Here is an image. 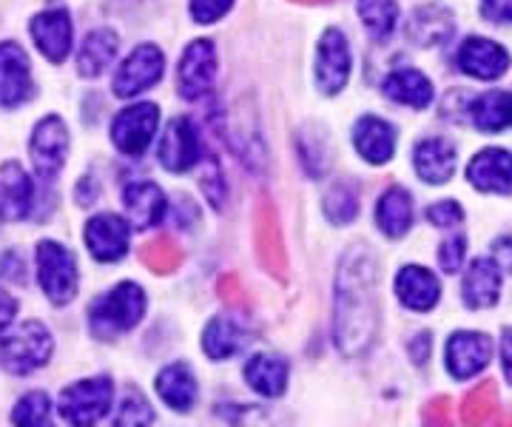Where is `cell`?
Returning <instances> with one entry per match:
<instances>
[{"mask_svg":"<svg viewBox=\"0 0 512 427\" xmlns=\"http://www.w3.org/2000/svg\"><path fill=\"white\" fill-rule=\"evenodd\" d=\"M37 282L55 305H69L77 294V262L72 251L55 240L37 245Z\"/></svg>","mask_w":512,"mask_h":427,"instance_id":"cell-4","label":"cell"},{"mask_svg":"<svg viewBox=\"0 0 512 427\" xmlns=\"http://www.w3.org/2000/svg\"><path fill=\"white\" fill-rule=\"evenodd\" d=\"M467 180L481 194H512V151L481 149L467 166Z\"/></svg>","mask_w":512,"mask_h":427,"instance_id":"cell-15","label":"cell"},{"mask_svg":"<svg viewBox=\"0 0 512 427\" xmlns=\"http://www.w3.org/2000/svg\"><path fill=\"white\" fill-rule=\"evenodd\" d=\"M35 80L29 69V57L18 43H0V106L15 109L32 100Z\"/></svg>","mask_w":512,"mask_h":427,"instance_id":"cell-13","label":"cell"},{"mask_svg":"<svg viewBox=\"0 0 512 427\" xmlns=\"http://www.w3.org/2000/svg\"><path fill=\"white\" fill-rule=\"evenodd\" d=\"M140 257L154 274H171L180 265V248L171 237H154L140 248Z\"/></svg>","mask_w":512,"mask_h":427,"instance_id":"cell-36","label":"cell"},{"mask_svg":"<svg viewBox=\"0 0 512 427\" xmlns=\"http://www.w3.org/2000/svg\"><path fill=\"white\" fill-rule=\"evenodd\" d=\"M86 245L94 260H123L128 254V223L117 214H97L86 223Z\"/></svg>","mask_w":512,"mask_h":427,"instance_id":"cell-20","label":"cell"},{"mask_svg":"<svg viewBox=\"0 0 512 427\" xmlns=\"http://www.w3.org/2000/svg\"><path fill=\"white\" fill-rule=\"evenodd\" d=\"M467 257V237L464 234H450L439 245V265L444 274H458Z\"/></svg>","mask_w":512,"mask_h":427,"instance_id":"cell-40","label":"cell"},{"mask_svg":"<svg viewBox=\"0 0 512 427\" xmlns=\"http://www.w3.org/2000/svg\"><path fill=\"white\" fill-rule=\"evenodd\" d=\"M214 77H217L214 43L211 40H194L185 49L180 69H177V92L183 94L185 100H197L214 86Z\"/></svg>","mask_w":512,"mask_h":427,"instance_id":"cell-10","label":"cell"},{"mask_svg":"<svg viewBox=\"0 0 512 427\" xmlns=\"http://www.w3.org/2000/svg\"><path fill=\"white\" fill-rule=\"evenodd\" d=\"M458 69L476 80H498L510 72V52L490 38H467L456 55Z\"/></svg>","mask_w":512,"mask_h":427,"instance_id":"cell-12","label":"cell"},{"mask_svg":"<svg viewBox=\"0 0 512 427\" xmlns=\"http://www.w3.org/2000/svg\"><path fill=\"white\" fill-rule=\"evenodd\" d=\"M3 260L9 262V268L0 265V277H6L9 282H20L23 279V262H20L18 254H3Z\"/></svg>","mask_w":512,"mask_h":427,"instance_id":"cell-49","label":"cell"},{"mask_svg":"<svg viewBox=\"0 0 512 427\" xmlns=\"http://www.w3.org/2000/svg\"><path fill=\"white\" fill-rule=\"evenodd\" d=\"M32 38L46 60L63 63L72 52V18L66 9H49L32 18Z\"/></svg>","mask_w":512,"mask_h":427,"instance_id":"cell-17","label":"cell"},{"mask_svg":"<svg viewBox=\"0 0 512 427\" xmlns=\"http://www.w3.org/2000/svg\"><path fill=\"white\" fill-rule=\"evenodd\" d=\"M359 18L370 32V38L387 40L399 23V3L396 0H359Z\"/></svg>","mask_w":512,"mask_h":427,"instance_id":"cell-33","label":"cell"},{"mask_svg":"<svg viewBox=\"0 0 512 427\" xmlns=\"http://www.w3.org/2000/svg\"><path fill=\"white\" fill-rule=\"evenodd\" d=\"M296 3H325V0H296Z\"/></svg>","mask_w":512,"mask_h":427,"instance_id":"cell-52","label":"cell"},{"mask_svg":"<svg viewBox=\"0 0 512 427\" xmlns=\"http://www.w3.org/2000/svg\"><path fill=\"white\" fill-rule=\"evenodd\" d=\"M29 154L40 180H55L57 174L63 171L66 154H69V129L66 123L49 114L43 117L32 131V143H29Z\"/></svg>","mask_w":512,"mask_h":427,"instance_id":"cell-6","label":"cell"},{"mask_svg":"<svg viewBox=\"0 0 512 427\" xmlns=\"http://www.w3.org/2000/svg\"><path fill=\"white\" fill-rule=\"evenodd\" d=\"M467 114L478 131L495 134V131L512 129V94L501 89L478 94L467 100Z\"/></svg>","mask_w":512,"mask_h":427,"instance_id":"cell-26","label":"cell"},{"mask_svg":"<svg viewBox=\"0 0 512 427\" xmlns=\"http://www.w3.org/2000/svg\"><path fill=\"white\" fill-rule=\"evenodd\" d=\"M481 15L495 26H512V0H481Z\"/></svg>","mask_w":512,"mask_h":427,"instance_id":"cell-44","label":"cell"},{"mask_svg":"<svg viewBox=\"0 0 512 427\" xmlns=\"http://www.w3.org/2000/svg\"><path fill=\"white\" fill-rule=\"evenodd\" d=\"M396 297L402 299L404 308L424 314L439 305L441 282L424 265H404L396 274Z\"/></svg>","mask_w":512,"mask_h":427,"instance_id":"cell-22","label":"cell"},{"mask_svg":"<svg viewBox=\"0 0 512 427\" xmlns=\"http://www.w3.org/2000/svg\"><path fill=\"white\" fill-rule=\"evenodd\" d=\"M427 220L436 225V228H456V225L464 223V208L456 200H441V203H433L427 208Z\"/></svg>","mask_w":512,"mask_h":427,"instance_id":"cell-41","label":"cell"},{"mask_svg":"<svg viewBox=\"0 0 512 427\" xmlns=\"http://www.w3.org/2000/svg\"><path fill=\"white\" fill-rule=\"evenodd\" d=\"M220 294L225 302H231V305H239L242 302V288L237 285V279L234 277H225L220 282Z\"/></svg>","mask_w":512,"mask_h":427,"instance_id":"cell-50","label":"cell"},{"mask_svg":"<svg viewBox=\"0 0 512 427\" xmlns=\"http://www.w3.org/2000/svg\"><path fill=\"white\" fill-rule=\"evenodd\" d=\"M325 217L330 223L348 225L359 217V194L348 183H339L328 191L325 197Z\"/></svg>","mask_w":512,"mask_h":427,"instance_id":"cell-35","label":"cell"},{"mask_svg":"<svg viewBox=\"0 0 512 427\" xmlns=\"http://www.w3.org/2000/svg\"><path fill=\"white\" fill-rule=\"evenodd\" d=\"M94 197H97V183H94L92 177L80 180V186H77V205H92Z\"/></svg>","mask_w":512,"mask_h":427,"instance_id":"cell-51","label":"cell"},{"mask_svg":"<svg viewBox=\"0 0 512 427\" xmlns=\"http://www.w3.org/2000/svg\"><path fill=\"white\" fill-rule=\"evenodd\" d=\"M163 52L157 46H137L131 55L126 57V63L120 66V72L114 75V94L117 97H137L140 92L151 89L160 77H163Z\"/></svg>","mask_w":512,"mask_h":427,"instance_id":"cell-9","label":"cell"},{"mask_svg":"<svg viewBox=\"0 0 512 427\" xmlns=\"http://www.w3.org/2000/svg\"><path fill=\"white\" fill-rule=\"evenodd\" d=\"M493 260L501 265V271H512V234H504L493 242Z\"/></svg>","mask_w":512,"mask_h":427,"instance_id":"cell-46","label":"cell"},{"mask_svg":"<svg viewBox=\"0 0 512 427\" xmlns=\"http://www.w3.org/2000/svg\"><path fill=\"white\" fill-rule=\"evenodd\" d=\"M154 422V408L146 396L137 388H131L120 405V416L114 419V425H151Z\"/></svg>","mask_w":512,"mask_h":427,"instance_id":"cell-38","label":"cell"},{"mask_svg":"<svg viewBox=\"0 0 512 427\" xmlns=\"http://www.w3.org/2000/svg\"><path fill=\"white\" fill-rule=\"evenodd\" d=\"M12 422L26 427L49 425V396L40 393V390L26 393L18 405H15V410H12Z\"/></svg>","mask_w":512,"mask_h":427,"instance_id":"cell-37","label":"cell"},{"mask_svg":"<svg viewBox=\"0 0 512 427\" xmlns=\"http://www.w3.org/2000/svg\"><path fill=\"white\" fill-rule=\"evenodd\" d=\"M35 205V186L20 163L0 166V220L18 223L26 220Z\"/></svg>","mask_w":512,"mask_h":427,"instance_id":"cell-19","label":"cell"},{"mask_svg":"<svg viewBox=\"0 0 512 427\" xmlns=\"http://www.w3.org/2000/svg\"><path fill=\"white\" fill-rule=\"evenodd\" d=\"M154 385H157V393L163 396V402L171 410L188 413L197 402V376L183 362L163 368Z\"/></svg>","mask_w":512,"mask_h":427,"instance_id":"cell-30","label":"cell"},{"mask_svg":"<svg viewBox=\"0 0 512 427\" xmlns=\"http://www.w3.org/2000/svg\"><path fill=\"white\" fill-rule=\"evenodd\" d=\"M288 379H291V365L276 353H256L245 365V382L262 396H282L288 388Z\"/></svg>","mask_w":512,"mask_h":427,"instance_id":"cell-27","label":"cell"},{"mask_svg":"<svg viewBox=\"0 0 512 427\" xmlns=\"http://www.w3.org/2000/svg\"><path fill=\"white\" fill-rule=\"evenodd\" d=\"M120 40L111 29H94L89 38L83 40L80 55H77V69L83 77H100L117 55Z\"/></svg>","mask_w":512,"mask_h":427,"instance_id":"cell-31","label":"cell"},{"mask_svg":"<svg viewBox=\"0 0 512 427\" xmlns=\"http://www.w3.org/2000/svg\"><path fill=\"white\" fill-rule=\"evenodd\" d=\"M231 6L234 0H191V18L197 23H217Z\"/></svg>","mask_w":512,"mask_h":427,"instance_id":"cell-42","label":"cell"},{"mask_svg":"<svg viewBox=\"0 0 512 427\" xmlns=\"http://www.w3.org/2000/svg\"><path fill=\"white\" fill-rule=\"evenodd\" d=\"M160 163L168 171H188L200 160V137L188 117H174L163 134V143L157 149Z\"/></svg>","mask_w":512,"mask_h":427,"instance_id":"cell-18","label":"cell"},{"mask_svg":"<svg viewBox=\"0 0 512 427\" xmlns=\"http://www.w3.org/2000/svg\"><path fill=\"white\" fill-rule=\"evenodd\" d=\"M501 368L512 385V328H504V334H501Z\"/></svg>","mask_w":512,"mask_h":427,"instance_id":"cell-48","label":"cell"},{"mask_svg":"<svg viewBox=\"0 0 512 427\" xmlns=\"http://www.w3.org/2000/svg\"><path fill=\"white\" fill-rule=\"evenodd\" d=\"M493 385H484V388H478L470 399H467V405H464V413L470 416V419H478V416H487L490 410H493L495 402V393Z\"/></svg>","mask_w":512,"mask_h":427,"instance_id":"cell-43","label":"cell"},{"mask_svg":"<svg viewBox=\"0 0 512 427\" xmlns=\"http://www.w3.org/2000/svg\"><path fill=\"white\" fill-rule=\"evenodd\" d=\"M379 262L367 245L345 251L336 274V345L345 356H362L379 336Z\"/></svg>","mask_w":512,"mask_h":427,"instance_id":"cell-1","label":"cell"},{"mask_svg":"<svg viewBox=\"0 0 512 427\" xmlns=\"http://www.w3.org/2000/svg\"><path fill=\"white\" fill-rule=\"evenodd\" d=\"M493 359V339L478 331H456L447 339V371L464 382L481 373Z\"/></svg>","mask_w":512,"mask_h":427,"instance_id":"cell-11","label":"cell"},{"mask_svg":"<svg viewBox=\"0 0 512 427\" xmlns=\"http://www.w3.org/2000/svg\"><path fill=\"white\" fill-rule=\"evenodd\" d=\"M376 225L382 228L384 237L402 240L413 225V197L399 186L387 188L376 205Z\"/></svg>","mask_w":512,"mask_h":427,"instance_id":"cell-29","label":"cell"},{"mask_svg":"<svg viewBox=\"0 0 512 427\" xmlns=\"http://www.w3.org/2000/svg\"><path fill=\"white\" fill-rule=\"evenodd\" d=\"M382 92L407 109H427L433 103V83L427 77L416 72V69H399V72H390L387 80L382 83Z\"/></svg>","mask_w":512,"mask_h":427,"instance_id":"cell-28","label":"cell"},{"mask_svg":"<svg viewBox=\"0 0 512 427\" xmlns=\"http://www.w3.org/2000/svg\"><path fill=\"white\" fill-rule=\"evenodd\" d=\"M160 123V109L154 103H134L114 117L111 123V140L123 154H143L148 143L154 140V131Z\"/></svg>","mask_w":512,"mask_h":427,"instance_id":"cell-7","label":"cell"},{"mask_svg":"<svg viewBox=\"0 0 512 427\" xmlns=\"http://www.w3.org/2000/svg\"><path fill=\"white\" fill-rule=\"evenodd\" d=\"M299 154H302V163L308 168V174H313V177H322L328 171L330 146L328 134L322 126H308L299 134Z\"/></svg>","mask_w":512,"mask_h":427,"instance_id":"cell-34","label":"cell"},{"mask_svg":"<svg viewBox=\"0 0 512 427\" xmlns=\"http://www.w3.org/2000/svg\"><path fill=\"white\" fill-rule=\"evenodd\" d=\"M114 385L109 376L80 379L60 393V416L72 425H94L109 416Z\"/></svg>","mask_w":512,"mask_h":427,"instance_id":"cell-5","label":"cell"},{"mask_svg":"<svg viewBox=\"0 0 512 427\" xmlns=\"http://www.w3.org/2000/svg\"><path fill=\"white\" fill-rule=\"evenodd\" d=\"M245 342V331L242 325H237L234 319H211L208 328L202 331V348L211 359H231L234 353H239Z\"/></svg>","mask_w":512,"mask_h":427,"instance_id":"cell-32","label":"cell"},{"mask_svg":"<svg viewBox=\"0 0 512 427\" xmlns=\"http://www.w3.org/2000/svg\"><path fill=\"white\" fill-rule=\"evenodd\" d=\"M200 186L208 197V203L214 208H220L225 203V180H222V168L217 166L214 157H208L200 166Z\"/></svg>","mask_w":512,"mask_h":427,"instance_id":"cell-39","label":"cell"},{"mask_svg":"<svg viewBox=\"0 0 512 427\" xmlns=\"http://www.w3.org/2000/svg\"><path fill=\"white\" fill-rule=\"evenodd\" d=\"M15 316H18V302L9 297L6 291H0V336L6 334V328L12 325Z\"/></svg>","mask_w":512,"mask_h":427,"instance_id":"cell-47","label":"cell"},{"mask_svg":"<svg viewBox=\"0 0 512 427\" xmlns=\"http://www.w3.org/2000/svg\"><path fill=\"white\" fill-rule=\"evenodd\" d=\"M353 143L370 166H384L396 154V126L382 117L367 114L353 126Z\"/></svg>","mask_w":512,"mask_h":427,"instance_id":"cell-21","label":"cell"},{"mask_svg":"<svg viewBox=\"0 0 512 427\" xmlns=\"http://www.w3.org/2000/svg\"><path fill=\"white\" fill-rule=\"evenodd\" d=\"M456 160V146L444 137H427L413 151L416 174H419V180L430 183V186H444L456 174Z\"/></svg>","mask_w":512,"mask_h":427,"instance_id":"cell-23","label":"cell"},{"mask_svg":"<svg viewBox=\"0 0 512 427\" xmlns=\"http://www.w3.org/2000/svg\"><path fill=\"white\" fill-rule=\"evenodd\" d=\"M350 77V46L339 29H328L316 46V86L319 92L339 94Z\"/></svg>","mask_w":512,"mask_h":427,"instance_id":"cell-8","label":"cell"},{"mask_svg":"<svg viewBox=\"0 0 512 427\" xmlns=\"http://www.w3.org/2000/svg\"><path fill=\"white\" fill-rule=\"evenodd\" d=\"M256 254L262 257L265 268L282 279L288 271V260H285V245H282V234H279V223H276L274 205L259 203L256 208Z\"/></svg>","mask_w":512,"mask_h":427,"instance_id":"cell-24","label":"cell"},{"mask_svg":"<svg viewBox=\"0 0 512 427\" xmlns=\"http://www.w3.org/2000/svg\"><path fill=\"white\" fill-rule=\"evenodd\" d=\"M407 40L419 49H433V46H444L456 32V18L447 6L441 3H427L419 6L410 18H407Z\"/></svg>","mask_w":512,"mask_h":427,"instance_id":"cell-14","label":"cell"},{"mask_svg":"<svg viewBox=\"0 0 512 427\" xmlns=\"http://www.w3.org/2000/svg\"><path fill=\"white\" fill-rule=\"evenodd\" d=\"M430 345H433V334H427V331H421V334L413 336V342H410V359L416 362V365H424L427 359H430Z\"/></svg>","mask_w":512,"mask_h":427,"instance_id":"cell-45","label":"cell"},{"mask_svg":"<svg viewBox=\"0 0 512 427\" xmlns=\"http://www.w3.org/2000/svg\"><path fill=\"white\" fill-rule=\"evenodd\" d=\"M501 265L493 257H476L470 262L464 282H461V297L470 311H481V308H493L501 299Z\"/></svg>","mask_w":512,"mask_h":427,"instance_id":"cell-16","label":"cell"},{"mask_svg":"<svg viewBox=\"0 0 512 427\" xmlns=\"http://www.w3.org/2000/svg\"><path fill=\"white\" fill-rule=\"evenodd\" d=\"M146 314V294L137 282H120L111 288L106 297H100L89 308V328L97 339L109 342L126 334L131 328L140 325Z\"/></svg>","mask_w":512,"mask_h":427,"instance_id":"cell-2","label":"cell"},{"mask_svg":"<svg viewBox=\"0 0 512 427\" xmlns=\"http://www.w3.org/2000/svg\"><path fill=\"white\" fill-rule=\"evenodd\" d=\"M128 220L137 231H146L163 220L165 214V194L154 183H131L123 191Z\"/></svg>","mask_w":512,"mask_h":427,"instance_id":"cell-25","label":"cell"},{"mask_svg":"<svg viewBox=\"0 0 512 427\" xmlns=\"http://www.w3.org/2000/svg\"><path fill=\"white\" fill-rule=\"evenodd\" d=\"M52 348H55V342H52V334L46 331V325L32 319V322H23L18 331L0 345V365L9 373L26 376L49 362Z\"/></svg>","mask_w":512,"mask_h":427,"instance_id":"cell-3","label":"cell"}]
</instances>
